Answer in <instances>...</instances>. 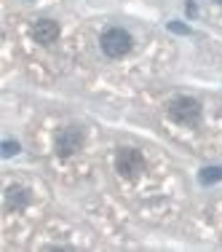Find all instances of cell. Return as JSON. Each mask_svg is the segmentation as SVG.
<instances>
[{"mask_svg": "<svg viewBox=\"0 0 222 252\" xmlns=\"http://www.w3.org/2000/svg\"><path fill=\"white\" fill-rule=\"evenodd\" d=\"M169 110V118L174 124H182V126H198L201 121V102L193 97H177L166 105Z\"/></svg>", "mask_w": 222, "mask_h": 252, "instance_id": "obj_1", "label": "cell"}, {"mask_svg": "<svg viewBox=\"0 0 222 252\" xmlns=\"http://www.w3.org/2000/svg\"><path fill=\"white\" fill-rule=\"evenodd\" d=\"M99 43H102V51H105L110 59H121V57H126V54L131 51V43H134V40H131V35L126 32V30L110 27V30L102 32Z\"/></svg>", "mask_w": 222, "mask_h": 252, "instance_id": "obj_2", "label": "cell"}, {"mask_svg": "<svg viewBox=\"0 0 222 252\" xmlns=\"http://www.w3.org/2000/svg\"><path fill=\"white\" fill-rule=\"evenodd\" d=\"M115 169L126 180H137L145 172V156L139 151H134V148H121L115 156Z\"/></svg>", "mask_w": 222, "mask_h": 252, "instance_id": "obj_3", "label": "cell"}, {"mask_svg": "<svg viewBox=\"0 0 222 252\" xmlns=\"http://www.w3.org/2000/svg\"><path fill=\"white\" fill-rule=\"evenodd\" d=\"M83 148V131L75 129V126H70V129H62L56 134V140H54V151L56 156H62V158H67V156L78 153Z\"/></svg>", "mask_w": 222, "mask_h": 252, "instance_id": "obj_4", "label": "cell"}, {"mask_svg": "<svg viewBox=\"0 0 222 252\" xmlns=\"http://www.w3.org/2000/svg\"><path fill=\"white\" fill-rule=\"evenodd\" d=\"M32 38H35V43L49 46V43H54V40L59 38V25L54 19H38L32 25Z\"/></svg>", "mask_w": 222, "mask_h": 252, "instance_id": "obj_5", "label": "cell"}, {"mask_svg": "<svg viewBox=\"0 0 222 252\" xmlns=\"http://www.w3.org/2000/svg\"><path fill=\"white\" fill-rule=\"evenodd\" d=\"M29 204V190L22 188V185H11L8 190H5V209H11V212H16V209H25Z\"/></svg>", "mask_w": 222, "mask_h": 252, "instance_id": "obj_6", "label": "cell"}, {"mask_svg": "<svg viewBox=\"0 0 222 252\" xmlns=\"http://www.w3.org/2000/svg\"><path fill=\"white\" fill-rule=\"evenodd\" d=\"M198 180H201L203 185L217 183V180H222V166H206V169H201V175H198Z\"/></svg>", "mask_w": 222, "mask_h": 252, "instance_id": "obj_7", "label": "cell"}, {"mask_svg": "<svg viewBox=\"0 0 222 252\" xmlns=\"http://www.w3.org/2000/svg\"><path fill=\"white\" fill-rule=\"evenodd\" d=\"M16 151H19V145H16L14 140L3 142V156H5V158H11V156H16Z\"/></svg>", "mask_w": 222, "mask_h": 252, "instance_id": "obj_8", "label": "cell"}, {"mask_svg": "<svg viewBox=\"0 0 222 252\" xmlns=\"http://www.w3.org/2000/svg\"><path fill=\"white\" fill-rule=\"evenodd\" d=\"M169 30H171V32H179V35H190V30L185 27V25H177V22H171Z\"/></svg>", "mask_w": 222, "mask_h": 252, "instance_id": "obj_9", "label": "cell"}, {"mask_svg": "<svg viewBox=\"0 0 222 252\" xmlns=\"http://www.w3.org/2000/svg\"><path fill=\"white\" fill-rule=\"evenodd\" d=\"M188 16H195V3H188Z\"/></svg>", "mask_w": 222, "mask_h": 252, "instance_id": "obj_10", "label": "cell"}, {"mask_svg": "<svg viewBox=\"0 0 222 252\" xmlns=\"http://www.w3.org/2000/svg\"><path fill=\"white\" fill-rule=\"evenodd\" d=\"M217 3H222V0H217Z\"/></svg>", "mask_w": 222, "mask_h": 252, "instance_id": "obj_11", "label": "cell"}]
</instances>
